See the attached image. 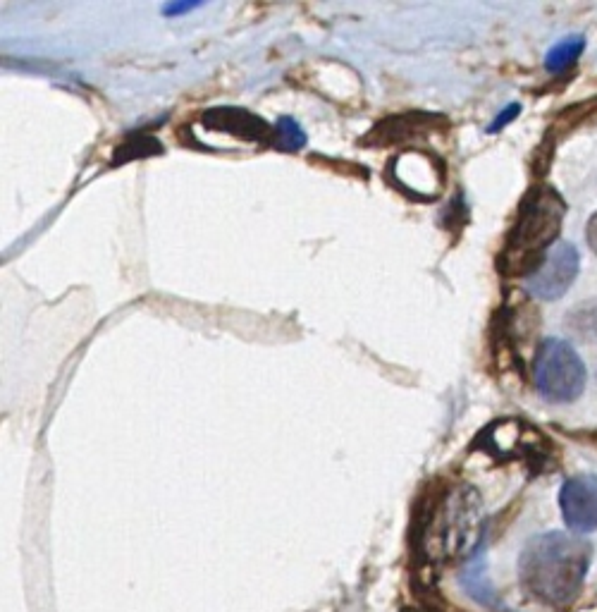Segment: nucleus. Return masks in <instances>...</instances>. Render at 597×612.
<instances>
[{
    "label": "nucleus",
    "instance_id": "nucleus-1",
    "mask_svg": "<svg viewBox=\"0 0 597 612\" xmlns=\"http://www.w3.org/2000/svg\"><path fill=\"white\" fill-rule=\"evenodd\" d=\"M593 546L586 538L550 531L531 538L519 560L521 584L540 603L564 608L586 581Z\"/></svg>",
    "mask_w": 597,
    "mask_h": 612
},
{
    "label": "nucleus",
    "instance_id": "nucleus-2",
    "mask_svg": "<svg viewBox=\"0 0 597 612\" xmlns=\"http://www.w3.org/2000/svg\"><path fill=\"white\" fill-rule=\"evenodd\" d=\"M566 216V204L552 187H535L526 194L519 208L512 232H509L507 247L502 254L504 273H526L531 275L543 263L552 242L562 230Z\"/></svg>",
    "mask_w": 597,
    "mask_h": 612
},
{
    "label": "nucleus",
    "instance_id": "nucleus-3",
    "mask_svg": "<svg viewBox=\"0 0 597 612\" xmlns=\"http://www.w3.org/2000/svg\"><path fill=\"white\" fill-rule=\"evenodd\" d=\"M480 524V498L469 486L447 493L430 510L418 529V548L426 550L428 558L440 553L442 558H457L476 541Z\"/></svg>",
    "mask_w": 597,
    "mask_h": 612
},
{
    "label": "nucleus",
    "instance_id": "nucleus-4",
    "mask_svg": "<svg viewBox=\"0 0 597 612\" xmlns=\"http://www.w3.org/2000/svg\"><path fill=\"white\" fill-rule=\"evenodd\" d=\"M533 383L547 402H574L586 388V366L574 347L550 338L535 352Z\"/></svg>",
    "mask_w": 597,
    "mask_h": 612
},
{
    "label": "nucleus",
    "instance_id": "nucleus-5",
    "mask_svg": "<svg viewBox=\"0 0 597 612\" xmlns=\"http://www.w3.org/2000/svg\"><path fill=\"white\" fill-rule=\"evenodd\" d=\"M576 275H578L576 247L569 242H559L547 252L543 263L528 275L526 285L533 297L543 299V302H552V299H559L571 285H574Z\"/></svg>",
    "mask_w": 597,
    "mask_h": 612
},
{
    "label": "nucleus",
    "instance_id": "nucleus-6",
    "mask_svg": "<svg viewBox=\"0 0 597 612\" xmlns=\"http://www.w3.org/2000/svg\"><path fill=\"white\" fill-rule=\"evenodd\" d=\"M566 526L576 534L597 531V476H574L559 491Z\"/></svg>",
    "mask_w": 597,
    "mask_h": 612
},
{
    "label": "nucleus",
    "instance_id": "nucleus-7",
    "mask_svg": "<svg viewBox=\"0 0 597 612\" xmlns=\"http://www.w3.org/2000/svg\"><path fill=\"white\" fill-rule=\"evenodd\" d=\"M203 125L211 130H223L230 137H239L244 142H261L266 144L273 132H270L268 122L251 115L249 110L242 108H215L203 115Z\"/></svg>",
    "mask_w": 597,
    "mask_h": 612
},
{
    "label": "nucleus",
    "instance_id": "nucleus-8",
    "mask_svg": "<svg viewBox=\"0 0 597 612\" xmlns=\"http://www.w3.org/2000/svg\"><path fill=\"white\" fill-rule=\"evenodd\" d=\"M583 48H586V39H583V36H569V39L559 41L557 46H552L550 51H547L545 67L550 72H562L581 58Z\"/></svg>",
    "mask_w": 597,
    "mask_h": 612
},
{
    "label": "nucleus",
    "instance_id": "nucleus-9",
    "mask_svg": "<svg viewBox=\"0 0 597 612\" xmlns=\"http://www.w3.org/2000/svg\"><path fill=\"white\" fill-rule=\"evenodd\" d=\"M566 326L578 340L597 342V304H578L569 316H566Z\"/></svg>",
    "mask_w": 597,
    "mask_h": 612
},
{
    "label": "nucleus",
    "instance_id": "nucleus-10",
    "mask_svg": "<svg viewBox=\"0 0 597 612\" xmlns=\"http://www.w3.org/2000/svg\"><path fill=\"white\" fill-rule=\"evenodd\" d=\"M306 146V134L301 125L289 115H282L278 120V149L282 151H299Z\"/></svg>",
    "mask_w": 597,
    "mask_h": 612
},
{
    "label": "nucleus",
    "instance_id": "nucleus-11",
    "mask_svg": "<svg viewBox=\"0 0 597 612\" xmlns=\"http://www.w3.org/2000/svg\"><path fill=\"white\" fill-rule=\"evenodd\" d=\"M519 113H521V106H519V103H512V106H507V108H504V110H502V113H500V115H497V118H495V122H492V125L488 127V132H490V134L500 132V130H502V127H504V125H507V122H512V120H514V118H516V115H519Z\"/></svg>",
    "mask_w": 597,
    "mask_h": 612
},
{
    "label": "nucleus",
    "instance_id": "nucleus-12",
    "mask_svg": "<svg viewBox=\"0 0 597 612\" xmlns=\"http://www.w3.org/2000/svg\"><path fill=\"white\" fill-rule=\"evenodd\" d=\"M586 235H588V244H590V249H593L595 256H597V213H595L593 218H590Z\"/></svg>",
    "mask_w": 597,
    "mask_h": 612
},
{
    "label": "nucleus",
    "instance_id": "nucleus-13",
    "mask_svg": "<svg viewBox=\"0 0 597 612\" xmlns=\"http://www.w3.org/2000/svg\"><path fill=\"white\" fill-rule=\"evenodd\" d=\"M199 8V3H175V5H165L163 15H177V12H187Z\"/></svg>",
    "mask_w": 597,
    "mask_h": 612
},
{
    "label": "nucleus",
    "instance_id": "nucleus-14",
    "mask_svg": "<svg viewBox=\"0 0 597 612\" xmlns=\"http://www.w3.org/2000/svg\"><path fill=\"white\" fill-rule=\"evenodd\" d=\"M402 612H430V610H423V608H404Z\"/></svg>",
    "mask_w": 597,
    "mask_h": 612
}]
</instances>
